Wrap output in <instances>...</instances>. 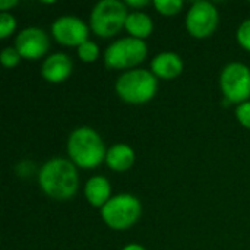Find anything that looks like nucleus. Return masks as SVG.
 Wrapping results in <instances>:
<instances>
[{"mask_svg":"<svg viewBox=\"0 0 250 250\" xmlns=\"http://www.w3.org/2000/svg\"><path fill=\"white\" fill-rule=\"evenodd\" d=\"M148 47L144 40L126 37L110 44L104 53V63L108 69H129L145 60Z\"/></svg>","mask_w":250,"mask_h":250,"instance_id":"6","label":"nucleus"},{"mask_svg":"<svg viewBox=\"0 0 250 250\" xmlns=\"http://www.w3.org/2000/svg\"><path fill=\"white\" fill-rule=\"evenodd\" d=\"M85 198L92 207L103 208L111 199L110 182L103 176L91 177L85 185Z\"/></svg>","mask_w":250,"mask_h":250,"instance_id":"13","label":"nucleus"},{"mask_svg":"<svg viewBox=\"0 0 250 250\" xmlns=\"http://www.w3.org/2000/svg\"><path fill=\"white\" fill-rule=\"evenodd\" d=\"M226 104H243L250 98V69L243 63L227 64L220 76Z\"/></svg>","mask_w":250,"mask_h":250,"instance_id":"7","label":"nucleus"},{"mask_svg":"<svg viewBox=\"0 0 250 250\" xmlns=\"http://www.w3.org/2000/svg\"><path fill=\"white\" fill-rule=\"evenodd\" d=\"M237 41L239 44L250 51V19H246L237 29Z\"/></svg>","mask_w":250,"mask_h":250,"instance_id":"20","label":"nucleus"},{"mask_svg":"<svg viewBox=\"0 0 250 250\" xmlns=\"http://www.w3.org/2000/svg\"><path fill=\"white\" fill-rule=\"evenodd\" d=\"M142 214L141 201L129 193L113 196L103 208L101 218L113 230H126L138 223Z\"/></svg>","mask_w":250,"mask_h":250,"instance_id":"5","label":"nucleus"},{"mask_svg":"<svg viewBox=\"0 0 250 250\" xmlns=\"http://www.w3.org/2000/svg\"><path fill=\"white\" fill-rule=\"evenodd\" d=\"M72 69L73 63L66 53H54L44 60L41 66V75L51 83H60L70 76Z\"/></svg>","mask_w":250,"mask_h":250,"instance_id":"11","label":"nucleus"},{"mask_svg":"<svg viewBox=\"0 0 250 250\" xmlns=\"http://www.w3.org/2000/svg\"><path fill=\"white\" fill-rule=\"evenodd\" d=\"M67 154L70 161L81 168L98 167L107 155L101 136L91 127L75 129L67 139Z\"/></svg>","mask_w":250,"mask_h":250,"instance_id":"2","label":"nucleus"},{"mask_svg":"<svg viewBox=\"0 0 250 250\" xmlns=\"http://www.w3.org/2000/svg\"><path fill=\"white\" fill-rule=\"evenodd\" d=\"M236 117L242 126H245L246 129H250V101H246V103L237 105Z\"/></svg>","mask_w":250,"mask_h":250,"instance_id":"21","label":"nucleus"},{"mask_svg":"<svg viewBox=\"0 0 250 250\" xmlns=\"http://www.w3.org/2000/svg\"><path fill=\"white\" fill-rule=\"evenodd\" d=\"M122 250H146L144 246H141V245H138V243H130V245H127V246H125Z\"/></svg>","mask_w":250,"mask_h":250,"instance_id":"24","label":"nucleus"},{"mask_svg":"<svg viewBox=\"0 0 250 250\" xmlns=\"http://www.w3.org/2000/svg\"><path fill=\"white\" fill-rule=\"evenodd\" d=\"M154 6L161 15L173 16L183 9V1L182 0H155Z\"/></svg>","mask_w":250,"mask_h":250,"instance_id":"17","label":"nucleus"},{"mask_svg":"<svg viewBox=\"0 0 250 250\" xmlns=\"http://www.w3.org/2000/svg\"><path fill=\"white\" fill-rule=\"evenodd\" d=\"M15 48L22 59L37 60L42 57L50 48V40L41 28L29 26L22 29L15 40Z\"/></svg>","mask_w":250,"mask_h":250,"instance_id":"10","label":"nucleus"},{"mask_svg":"<svg viewBox=\"0 0 250 250\" xmlns=\"http://www.w3.org/2000/svg\"><path fill=\"white\" fill-rule=\"evenodd\" d=\"M133 163H135V152L129 145L117 144V145H113L110 149H107L105 164L111 170L126 171L133 166Z\"/></svg>","mask_w":250,"mask_h":250,"instance_id":"14","label":"nucleus"},{"mask_svg":"<svg viewBox=\"0 0 250 250\" xmlns=\"http://www.w3.org/2000/svg\"><path fill=\"white\" fill-rule=\"evenodd\" d=\"M51 34L54 40L67 47H79L88 41L89 28L76 16H62L51 25Z\"/></svg>","mask_w":250,"mask_h":250,"instance_id":"9","label":"nucleus"},{"mask_svg":"<svg viewBox=\"0 0 250 250\" xmlns=\"http://www.w3.org/2000/svg\"><path fill=\"white\" fill-rule=\"evenodd\" d=\"M157 89V76L145 69L125 72L116 82L117 95L129 104H144L151 101L155 97Z\"/></svg>","mask_w":250,"mask_h":250,"instance_id":"3","label":"nucleus"},{"mask_svg":"<svg viewBox=\"0 0 250 250\" xmlns=\"http://www.w3.org/2000/svg\"><path fill=\"white\" fill-rule=\"evenodd\" d=\"M16 28V19L7 13L1 12L0 15V38H7Z\"/></svg>","mask_w":250,"mask_h":250,"instance_id":"18","label":"nucleus"},{"mask_svg":"<svg viewBox=\"0 0 250 250\" xmlns=\"http://www.w3.org/2000/svg\"><path fill=\"white\" fill-rule=\"evenodd\" d=\"M78 56L82 62L85 63H92L98 59L100 56V48L94 41H85L78 47Z\"/></svg>","mask_w":250,"mask_h":250,"instance_id":"16","label":"nucleus"},{"mask_svg":"<svg viewBox=\"0 0 250 250\" xmlns=\"http://www.w3.org/2000/svg\"><path fill=\"white\" fill-rule=\"evenodd\" d=\"M38 183L47 196L57 201H67L78 192L79 177L70 160L51 158L40 168Z\"/></svg>","mask_w":250,"mask_h":250,"instance_id":"1","label":"nucleus"},{"mask_svg":"<svg viewBox=\"0 0 250 250\" xmlns=\"http://www.w3.org/2000/svg\"><path fill=\"white\" fill-rule=\"evenodd\" d=\"M18 4V0H0V9L3 12H6L9 7H13Z\"/></svg>","mask_w":250,"mask_h":250,"instance_id":"23","label":"nucleus"},{"mask_svg":"<svg viewBox=\"0 0 250 250\" xmlns=\"http://www.w3.org/2000/svg\"><path fill=\"white\" fill-rule=\"evenodd\" d=\"M183 70V62L179 54L171 51H164L157 54L151 62V72L157 78L174 79Z\"/></svg>","mask_w":250,"mask_h":250,"instance_id":"12","label":"nucleus"},{"mask_svg":"<svg viewBox=\"0 0 250 250\" xmlns=\"http://www.w3.org/2000/svg\"><path fill=\"white\" fill-rule=\"evenodd\" d=\"M127 16L126 3L119 0H101L91 12V29L101 38H110L125 28Z\"/></svg>","mask_w":250,"mask_h":250,"instance_id":"4","label":"nucleus"},{"mask_svg":"<svg viewBox=\"0 0 250 250\" xmlns=\"http://www.w3.org/2000/svg\"><path fill=\"white\" fill-rule=\"evenodd\" d=\"M220 15L217 7L209 1H196L188 12L186 28L195 38L209 37L218 26Z\"/></svg>","mask_w":250,"mask_h":250,"instance_id":"8","label":"nucleus"},{"mask_svg":"<svg viewBox=\"0 0 250 250\" xmlns=\"http://www.w3.org/2000/svg\"><path fill=\"white\" fill-rule=\"evenodd\" d=\"M21 59L22 57L15 47H6L0 54V60H1L3 66H6V67H15L21 62Z\"/></svg>","mask_w":250,"mask_h":250,"instance_id":"19","label":"nucleus"},{"mask_svg":"<svg viewBox=\"0 0 250 250\" xmlns=\"http://www.w3.org/2000/svg\"><path fill=\"white\" fill-rule=\"evenodd\" d=\"M148 4H149L148 0H127L126 1V6H129V7H144Z\"/></svg>","mask_w":250,"mask_h":250,"instance_id":"22","label":"nucleus"},{"mask_svg":"<svg viewBox=\"0 0 250 250\" xmlns=\"http://www.w3.org/2000/svg\"><path fill=\"white\" fill-rule=\"evenodd\" d=\"M125 28L130 34V37L144 40L151 35V32L154 29V22H152L151 16L144 12H132V13H129L127 19H126Z\"/></svg>","mask_w":250,"mask_h":250,"instance_id":"15","label":"nucleus"}]
</instances>
